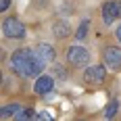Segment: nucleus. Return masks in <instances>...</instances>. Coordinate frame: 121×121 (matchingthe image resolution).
<instances>
[{
    "label": "nucleus",
    "instance_id": "f257e3e1",
    "mask_svg": "<svg viewBox=\"0 0 121 121\" xmlns=\"http://www.w3.org/2000/svg\"><path fill=\"white\" fill-rule=\"evenodd\" d=\"M48 63L36 52V48H17L11 54V69L19 77H38L40 73H44V67Z\"/></svg>",
    "mask_w": 121,
    "mask_h": 121
},
{
    "label": "nucleus",
    "instance_id": "f03ea898",
    "mask_svg": "<svg viewBox=\"0 0 121 121\" xmlns=\"http://www.w3.org/2000/svg\"><path fill=\"white\" fill-rule=\"evenodd\" d=\"M65 59H67V63L71 65L73 69H86V67L90 65L92 56H90V50H88V48L79 46V44H73V46L67 48Z\"/></svg>",
    "mask_w": 121,
    "mask_h": 121
},
{
    "label": "nucleus",
    "instance_id": "7ed1b4c3",
    "mask_svg": "<svg viewBox=\"0 0 121 121\" xmlns=\"http://www.w3.org/2000/svg\"><path fill=\"white\" fill-rule=\"evenodd\" d=\"M2 34H4V38H9V40H23L25 38V25L15 15L4 17V21H2Z\"/></svg>",
    "mask_w": 121,
    "mask_h": 121
},
{
    "label": "nucleus",
    "instance_id": "20e7f679",
    "mask_svg": "<svg viewBox=\"0 0 121 121\" xmlns=\"http://www.w3.org/2000/svg\"><path fill=\"white\" fill-rule=\"evenodd\" d=\"M107 65H88L84 71V84L86 86H102L107 82Z\"/></svg>",
    "mask_w": 121,
    "mask_h": 121
},
{
    "label": "nucleus",
    "instance_id": "39448f33",
    "mask_svg": "<svg viewBox=\"0 0 121 121\" xmlns=\"http://www.w3.org/2000/svg\"><path fill=\"white\" fill-rule=\"evenodd\" d=\"M102 63L111 71H121V46H107L102 50Z\"/></svg>",
    "mask_w": 121,
    "mask_h": 121
},
{
    "label": "nucleus",
    "instance_id": "423d86ee",
    "mask_svg": "<svg viewBox=\"0 0 121 121\" xmlns=\"http://www.w3.org/2000/svg\"><path fill=\"white\" fill-rule=\"evenodd\" d=\"M52 90H54V77L50 73H40L34 82V92L38 96H48Z\"/></svg>",
    "mask_w": 121,
    "mask_h": 121
},
{
    "label": "nucleus",
    "instance_id": "0eeeda50",
    "mask_svg": "<svg viewBox=\"0 0 121 121\" xmlns=\"http://www.w3.org/2000/svg\"><path fill=\"white\" fill-rule=\"evenodd\" d=\"M102 21L104 25H113L117 19H119V11H117V0H107V2H102Z\"/></svg>",
    "mask_w": 121,
    "mask_h": 121
},
{
    "label": "nucleus",
    "instance_id": "6e6552de",
    "mask_svg": "<svg viewBox=\"0 0 121 121\" xmlns=\"http://www.w3.org/2000/svg\"><path fill=\"white\" fill-rule=\"evenodd\" d=\"M52 34H54V38H56V40H65V38H69V36L73 34L69 21H67V19H59L56 23L52 25Z\"/></svg>",
    "mask_w": 121,
    "mask_h": 121
},
{
    "label": "nucleus",
    "instance_id": "1a4fd4ad",
    "mask_svg": "<svg viewBox=\"0 0 121 121\" xmlns=\"http://www.w3.org/2000/svg\"><path fill=\"white\" fill-rule=\"evenodd\" d=\"M36 52L46 60V63H54V59H56V50H54V46H50L48 42H40L36 46Z\"/></svg>",
    "mask_w": 121,
    "mask_h": 121
},
{
    "label": "nucleus",
    "instance_id": "9d476101",
    "mask_svg": "<svg viewBox=\"0 0 121 121\" xmlns=\"http://www.w3.org/2000/svg\"><path fill=\"white\" fill-rule=\"evenodd\" d=\"M23 109L19 102H6V104H2V109H0V117L2 119H15V115L19 113V111Z\"/></svg>",
    "mask_w": 121,
    "mask_h": 121
},
{
    "label": "nucleus",
    "instance_id": "9b49d317",
    "mask_svg": "<svg viewBox=\"0 0 121 121\" xmlns=\"http://www.w3.org/2000/svg\"><path fill=\"white\" fill-rule=\"evenodd\" d=\"M88 29H90V19H82V23L77 25V29H75V34H73L75 40H77V42H82V40L88 36Z\"/></svg>",
    "mask_w": 121,
    "mask_h": 121
},
{
    "label": "nucleus",
    "instance_id": "f8f14e48",
    "mask_svg": "<svg viewBox=\"0 0 121 121\" xmlns=\"http://www.w3.org/2000/svg\"><path fill=\"white\" fill-rule=\"evenodd\" d=\"M34 117H36V111L31 109V107H23V109L15 115L17 121H27V119H34Z\"/></svg>",
    "mask_w": 121,
    "mask_h": 121
},
{
    "label": "nucleus",
    "instance_id": "ddd939ff",
    "mask_svg": "<svg viewBox=\"0 0 121 121\" xmlns=\"http://www.w3.org/2000/svg\"><path fill=\"white\" fill-rule=\"evenodd\" d=\"M117 111H119V100H111L109 104L104 107V113H102V115H104L107 119H113V117L117 115Z\"/></svg>",
    "mask_w": 121,
    "mask_h": 121
},
{
    "label": "nucleus",
    "instance_id": "4468645a",
    "mask_svg": "<svg viewBox=\"0 0 121 121\" xmlns=\"http://www.w3.org/2000/svg\"><path fill=\"white\" fill-rule=\"evenodd\" d=\"M54 73H56V75H59L60 79H67V69H63V67H59V65H56V67H54Z\"/></svg>",
    "mask_w": 121,
    "mask_h": 121
},
{
    "label": "nucleus",
    "instance_id": "2eb2a0df",
    "mask_svg": "<svg viewBox=\"0 0 121 121\" xmlns=\"http://www.w3.org/2000/svg\"><path fill=\"white\" fill-rule=\"evenodd\" d=\"M9 9H11V0H0V11L6 13Z\"/></svg>",
    "mask_w": 121,
    "mask_h": 121
},
{
    "label": "nucleus",
    "instance_id": "dca6fc26",
    "mask_svg": "<svg viewBox=\"0 0 121 121\" xmlns=\"http://www.w3.org/2000/svg\"><path fill=\"white\" fill-rule=\"evenodd\" d=\"M115 38H117V42H121V23L117 25V29H115Z\"/></svg>",
    "mask_w": 121,
    "mask_h": 121
},
{
    "label": "nucleus",
    "instance_id": "f3484780",
    "mask_svg": "<svg viewBox=\"0 0 121 121\" xmlns=\"http://www.w3.org/2000/svg\"><path fill=\"white\" fill-rule=\"evenodd\" d=\"M36 117H38V119H50V115H48V113H38Z\"/></svg>",
    "mask_w": 121,
    "mask_h": 121
}]
</instances>
